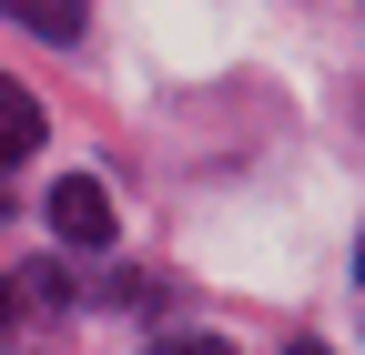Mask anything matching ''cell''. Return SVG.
<instances>
[{"label":"cell","instance_id":"obj_4","mask_svg":"<svg viewBox=\"0 0 365 355\" xmlns=\"http://www.w3.org/2000/svg\"><path fill=\"white\" fill-rule=\"evenodd\" d=\"M153 355H234V345H223V335H163Z\"/></svg>","mask_w":365,"mask_h":355},{"label":"cell","instance_id":"obj_1","mask_svg":"<svg viewBox=\"0 0 365 355\" xmlns=\"http://www.w3.org/2000/svg\"><path fill=\"white\" fill-rule=\"evenodd\" d=\"M51 234L81 244V254H102V244H112V193H102V173H71V183H51Z\"/></svg>","mask_w":365,"mask_h":355},{"label":"cell","instance_id":"obj_2","mask_svg":"<svg viewBox=\"0 0 365 355\" xmlns=\"http://www.w3.org/2000/svg\"><path fill=\"white\" fill-rule=\"evenodd\" d=\"M0 11H11L31 41H51V51H71V41L91 31V0H0Z\"/></svg>","mask_w":365,"mask_h":355},{"label":"cell","instance_id":"obj_3","mask_svg":"<svg viewBox=\"0 0 365 355\" xmlns=\"http://www.w3.org/2000/svg\"><path fill=\"white\" fill-rule=\"evenodd\" d=\"M31 153H41V102L0 71V163H31Z\"/></svg>","mask_w":365,"mask_h":355},{"label":"cell","instance_id":"obj_5","mask_svg":"<svg viewBox=\"0 0 365 355\" xmlns=\"http://www.w3.org/2000/svg\"><path fill=\"white\" fill-rule=\"evenodd\" d=\"M11 304H21V294H11V284H0V335H11Z\"/></svg>","mask_w":365,"mask_h":355},{"label":"cell","instance_id":"obj_6","mask_svg":"<svg viewBox=\"0 0 365 355\" xmlns=\"http://www.w3.org/2000/svg\"><path fill=\"white\" fill-rule=\"evenodd\" d=\"M294 355H325V345H294Z\"/></svg>","mask_w":365,"mask_h":355},{"label":"cell","instance_id":"obj_7","mask_svg":"<svg viewBox=\"0 0 365 355\" xmlns=\"http://www.w3.org/2000/svg\"><path fill=\"white\" fill-rule=\"evenodd\" d=\"M355 274H365V244H355Z\"/></svg>","mask_w":365,"mask_h":355}]
</instances>
